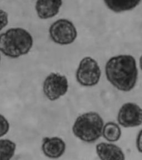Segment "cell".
<instances>
[{
  "instance_id": "5b68a950",
  "label": "cell",
  "mask_w": 142,
  "mask_h": 160,
  "mask_svg": "<svg viewBox=\"0 0 142 160\" xmlns=\"http://www.w3.org/2000/svg\"><path fill=\"white\" fill-rule=\"evenodd\" d=\"M101 76V70L97 62L91 57L81 61L77 72L76 79L80 85L92 87L97 85Z\"/></svg>"
},
{
  "instance_id": "ac0fdd59",
  "label": "cell",
  "mask_w": 142,
  "mask_h": 160,
  "mask_svg": "<svg viewBox=\"0 0 142 160\" xmlns=\"http://www.w3.org/2000/svg\"><path fill=\"white\" fill-rule=\"evenodd\" d=\"M0 62H1V55H0Z\"/></svg>"
},
{
  "instance_id": "3957f363",
  "label": "cell",
  "mask_w": 142,
  "mask_h": 160,
  "mask_svg": "<svg viewBox=\"0 0 142 160\" xmlns=\"http://www.w3.org/2000/svg\"><path fill=\"white\" fill-rule=\"evenodd\" d=\"M104 122L98 113L90 112L81 115L75 121L72 131L75 136L86 142L96 141L102 135Z\"/></svg>"
},
{
  "instance_id": "5bb4252c",
  "label": "cell",
  "mask_w": 142,
  "mask_h": 160,
  "mask_svg": "<svg viewBox=\"0 0 142 160\" xmlns=\"http://www.w3.org/2000/svg\"><path fill=\"white\" fill-rule=\"evenodd\" d=\"M10 129V123L7 120L0 114V138L5 136Z\"/></svg>"
},
{
  "instance_id": "9c48e42d",
  "label": "cell",
  "mask_w": 142,
  "mask_h": 160,
  "mask_svg": "<svg viewBox=\"0 0 142 160\" xmlns=\"http://www.w3.org/2000/svg\"><path fill=\"white\" fill-rule=\"evenodd\" d=\"M66 148L65 141L61 138H45L43 140L42 150L48 158H58L61 157L65 153Z\"/></svg>"
},
{
  "instance_id": "30bf717a",
  "label": "cell",
  "mask_w": 142,
  "mask_h": 160,
  "mask_svg": "<svg viewBox=\"0 0 142 160\" xmlns=\"http://www.w3.org/2000/svg\"><path fill=\"white\" fill-rule=\"evenodd\" d=\"M96 152L101 160H125L122 150L117 145L108 143H100L96 146Z\"/></svg>"
},
{
  "instance_id": "2e32d148",
  "label": "cell",
  "mask_w": 142,
  "mask_h": 160,
  "mask_svg": "<svg viewBox=\"0 0 142 160\" xmlns=\"http://www.w3.org/2000/svg\"><path fill=\"white\" fill-rule=\"evenodd\" d=\"M136 145L139 152L142 153V130L140 131L138 135L136 141Z\"/></svg>"
},
{
  "instance_id": "e0dca14e",
  "label": "cell",
  "mask_w": 142,
  "mask_h": 160,
  "mask_svg": "<svg viewBox=\"0 0 142 160\" xmlns=\"http://www.w3.org/2000/svg\"><path fill=\"white\" fill-rule=\"evenodd\" d=\"M140 68H141V70H142V55L140 56Z\"/></svg>"
},
{
  "instance_id": "52a82bcc",
  "label": "cell",
  "mask_w": 142,
  "mask_h": 160,
  "mask_svg": "<svg viewBox=\"0 0 142 160\" xmlns=\"http://www.w3.org/2000/svg\"><path fill=\"white\" fill-rule=\"evenodd\" d=\"M117 120L124 128L139 126L142 123V108L134 103H126L120 108Z\"/></svg>"
},
{
  "instance_id": "277c9868",
  "label": "cell",
  "mask_w": 142,
  "mask_h": 160,
  "mask_svg": "<svg viewBox=\"0 0 142 160\" xmlns=\"http://www.w3.org/2000/svg\"><path fill=\"white\" fill-rule=\"evenodd\" d=\"M50 38L54 42L60 45L72 43L77 37V31L70 20L61 18L56 21L49 28Z\"/></svg>"
},
{
  "instance_id": "8992f818",
  "label": "cell",
  "mask_w": 142,
  "mask_h": 160,
  "mask_svg": "<svg viewBox=\"0 0 142 160\" xmlns=\"http://www.w3.org/2000/svg\"><path fill=\"white\" fill-rule=\"evenodd\" d=\"M68 89V82L67 78L56 73H51L46 78L43 91L46 98L51 101L59 99L67 93Z\"/></svg>"
},
{
  "instance_id": "4fadbf2b",
  "label": "cell",
  "mask_w": 142,
  "mask_h": 160,
  "mask_svg": "<svg viewBox=\"0 0 142 160\" xmlns=\"http://www.w3.org/2000/svg\"><path fill=\"white\" fill-rule=\"evenodd\" d=\"M16 145L7 139L0 140V160H9L15 155Z\"/></svg>"
},
{
  "instance_id": "7c38bea8",
  "label": "cell",
  "mask_w": 142,
  "mask_h": 160,
  "mask_svg": "<svg viewBox=\"0 0 142 160\" xmlns=\"http://www.w3.org/2000/svg\"><path fill=\"white\" fill-rule=\"evenodd\" d=\"M122 131L117 123L112 122H108L103 128L102 135L105 139L109 142H116L120 140Z\"/></svg>"
},
{
  "instance_id": "ba28073f",
  "label": "cell",
  "mask_w": 142,
  "mask_h": 160,
  "mask_svg": "<svg viewBox=\"0 0 142 160\" xmlns=\"http://www.w3.org/2000/svg\"><path fill=\"white\" fill-rule=\"evenodd\" d=\"M62 5V0H37L35 9L38 18L47 20L56 16Z\"/></svg>"
},
{
  "instance_id": "9a60e30c",
  "label": "cell",
  "mask_w": 142,
  "mask_h": 160,
  "mask_svg": "<svg viewBox=\"0 0 142 160\" xmlns=\"http://www.w3.org/2000/svg\"><path fill=\"white\" fill-rule=\"evenodd\" d=\"M8 23V15L4 10L0 9V31Z\"/></svg>"
},
{
  "instance_id": "8fae6325",
  "label": "cell",
  "mask_w": 142,
  "mask_h": 160,
  "mask_svg": "<svg viewBox=\"0 0 142 160\" xmlns=\"http://www.w3.org/2000/svg\"><path fill=\"white\" fill-rule=\"evenodd\" d=\"M142 0H103L105 6L115 13H122L135 9Z\"/></svg>"
},
{
  "instance_id": "6da1fadb",
  "label": "cell",
  "mask_w": 142,
  "mask_h": 160,
  "mask_svg": "<svg viewBox=\"0 0 142 160\" xmlns=\"http://www.w3.org/2000/svg\"><path fill=\"white\" fill-rule=\"evenodd\" d=\"M105 75L108 81L118 90L128 92L137 81L138 69L135 58L121 55L110 58L106 63Z\"/></svg>"
},
{
  "instance_id": "7a4b0ae2",
  "label": "cell",
  "mask_w": 142,
  "mask_h": 160,
  "mask_svg": "<svg viewBox=\"0 0 142 160\" xmlns=\"http://www.w3.org/2000/svg\"><path fill=\"white\" fill-rule=\"evenodd\" d=\"M33 44L32 36L22 28H12L0 34V51L12 58H17L30 52Z\"/></svg>"
}]
</instances>
